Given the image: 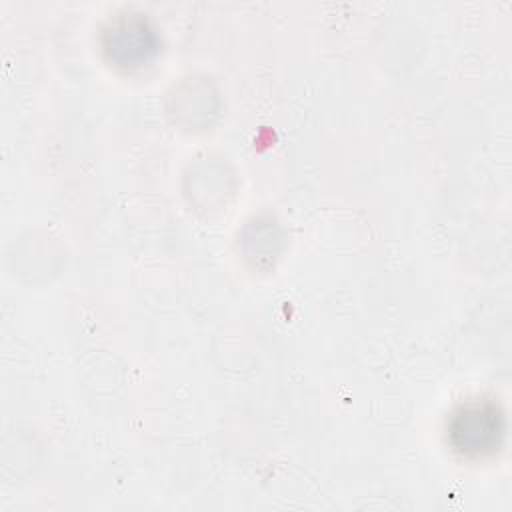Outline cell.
Masks as SVG:
<instances>
[{
    "label": "cell",
    "mask_w": 512,
    "mask_h": 512,
    "mask_svg": "<svg viewBox=\"0 0 512 512\" xmlns=\"http://www.w3.org/2000/svg\"><path fill=\"white\" fill-rule=\"evenodd\" d=\"M504 434V418L492 402L462 404L450 418L448 436L454 450L464 456H486L498 450Z\"/></svg>",
    "instance_id": "1"
}]
</instances>
